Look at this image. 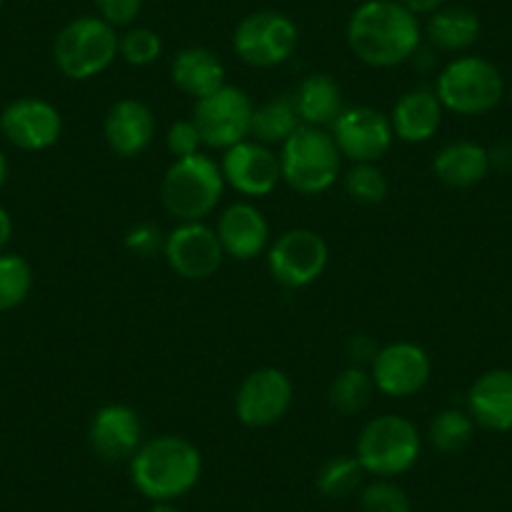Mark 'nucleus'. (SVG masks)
<instances>
[{
  "label": "nucleus",
  "instance_id": "4be33fe9",
  "mask_svg": "<svg viewBox=\"0 0 512 512\" xmlns=\"http://www.w3.org/2000/svg\"><path fill=\"white\" fill-rule=\"evenodd\" d=\"M171 81L181 93L201 101L226 86V68L214 51L191 46L176 53L171 61Z\"/></svg>",
  "mask_w": 512,
  "mask_h": 512
},
{
  "label": "nucleus",
  "instance_id": "7c9ffc66",
  "mask_svg": "<svg viewBox=\"0 0 512 512\" xmlns=\"http://www.w3.org/2000/svg\"><path fill=\"white\" fill-rule=\"evenodd\" d=\"M344 191L352 201L362 206H377L387 199V179L377 164H354L344 174Z\"/></svg>",
  "mask_w": 512,
  "mask_h": 512
},
{
  "label": "nucleus",
  "instance_id": "dca6fc26",
  "mask_svg": "<svg viewBox=\"0 0 512 512\" xmlns=\"http://www.w3.org/2000/svg\"><path fill=\"white\" fill-rule=\"evenodd\" d=\"M0 131L23 151H46L58 144L63 118L53 103L43 98H18L0 113Z\"/></svg>",
  "mask_w": 512,
  "mask_h": 512
},
{
  "label": "nucleus",
  "instance_id": "0eeeda50",
  "mask_svg": "<svg viewBox=\"0 0 512 512\" xmlns=\"http://www.w3.org/2000/svg\"><path fill=\"white\" fill-rule=\"evenodd\" d=\"M435 93L442 108L457 116H482L500 106L505 98V81L485 58L462 56L442 68Z\"/></svg>",
  "mask_w": 512,
  "mask_h": 512
},
{
  "label": "nucleus",
  "instance_id": "ea45409f",
  "mask_svg": "<svg viewBox=\"0 0 512 512\" xmlns=\"http://www.w3.org/2000/svg\"><path fill=\"white\" fill-rule=\"evenodd\" d=\"M13 236V221H11V214H8L3 206H0V254H3V249L8 246V241H11Z\"/></svg>",
  "mask_w": 512,
  "mask_h": 512
},
{
  "label": "nucleus",
  "instance_id": "c03bdc74",
  "mask_svg": "<svg viewBox=\"0 0 512 512\" xmlns=\"http://www.w3.org/2000/svg\"><path fill=\"white\" fill-rule=\"evenodd\" d=\"M510 98H512V93H510Z\"/></svg>",
  "mask_w": 512,
  "mask_h": 512
},
{
  "label": "nucleus",
  "instance_id": "a211bd4d",
  "mask_svg": "<svg viewBox=\"0 0 512 512\" xmlns=\"http://www.w3.org/2000/svg\"><path fill=\"white\" fill-rule=\"evenodd\" d=\"M103 136L113 154L121 159H136L149 149L156 136L154 111L139 98H121L108 108Z\"/></svg>",
  "mask_w": 512,
  "mask_h": 512
},
{
  "label": "nucleus",
  "instance_id": "4c0bfd02",
  "mask_svg": "<svg viewBox=\"0 0 512 512\" xmlns=\"http://www.w3.org/2000/svg\"><path fill=\"white\" fill-rule=\"evenodd\" d=\"M490 166L497 171H512V139L500 141V144L490 151Z\"/></svg>",
  "mask_w": 512,
  "mask_h": 512
},
{
  "label": "nucleus",
  "instance_id": "f704fd0d",
  "mask_svg": "<svg viewBox=\"0 0 512 512\" xmlns=\"http://www.w3.org/2000/svg\"><path fill=\"white\" fill-rule=\"evenodd\" d=\"M126 249L131 251V254L141 256V259H149V256H154L156 251L164 249V241L166 236L161 234V229L156 224H149V221H144V224H136L128 229L126 234Z\"/></svg>",
  "mask_w": 512,
  "mask_h": 512
},
{
  "label": "nucleus",
  "instance_id": "2eb2a0df",
  "mask_svg": "<svg viewBox=\"0 0 512 512\" xmlns=\"http://www.w3.org/2000/svg\"><path fill=\"white\" fill-rule=\"evenodd\" d=\"M224 181L241 196H269L282 181V161L259 141H241L224 151L221 159Z\"/></svg>",
  "mask_w": 512,
  "mask_h": 512
},
{
  "label": "nucleus",
  "instance_id": "e433bc0d",
  "mask_svg": "<svg viewBox=\"0 0 512 512\" xmlns=\"http://www.w3.org/2000/svg\"><path fill=\"white\" fill-rule=\"evenodd\" d=\"M347 352H349V357H352V362L357 364V367H362V364L374 362L379 347L372 342V337H367V334H357V337L349 339Z\"/></svg>",
  "mask_w": 512,
  "mask_h": 512
},
{
  "label": "nucleus",
  "instance_id": "58836bf2",
  "mask_svg": "<svg viewBox=\"0 0 512 512\" xmlns=\"http://www.w3.org/2000/svg\"><path fill=\"white\" fill-rule=\"evenodd\" d=\"M400 3L415 16H432V13L445 6V0H400Z\"/></svg>",
  "mask_w": 512,
  "mask_h": 512
},
{
  "label": "nucleus",
  "instance_id": "aec40b11",
  "mask_svg": "<svg viewBox=\"0 0 512 512\" xmlns=\"http://www.w3.org/2000/svg\"><path fill=\"white\" fill-rule=\"evenodd\" d=\"M467 412L485 430L512 432V369L480 374L467 392Z\"/></svg>",
  "mask_w": 512,
  "mask_h": 512
},
{
  "label": "nucleus",
  "instance_id": "9b49d317",
  "mask_svg": "<svg viewBox=\"0 0 512 512\" xmlns=\"http://www.w3.org/2000/svg\"><path fill=\"white\" fill-rule=\"evenodd\" d=\"M339 154L352 164H377L392 149L395 131L390 116L372 106H352L329 126Z\"/></svg>",
  "mask_w": 512,
  "mask_h": 512
},
{
  "label": "nucleus",
  "instance_id": "79ce46f5",
  "mask_svg": "<svg viewBox=\"0 0 512 512\" xmlns=\"http://www.w3.org/2000/svg\"><path fill=\"white\" fill-rule=\"evenodd\" d=\"M6 179H8V159L6 154L0 151V186L6 184Z\"/></svg>",
  "mask_w": 512,
  "mask_h": 512
},
{
  "label": "nucleus",
  "instance_id": "9d476101",
  "mask_svg": "<svg viewBox=\"0 0 512 512\" xmlns=\"http://www.w3.org/2000/svg\"><path fill=\"white\" fill-rule=\"evenodd\" d=\"M329 264V246L312 229L284 231L267 251V267L274 282L302 289L317 282Z\"/></svg>",
  "mask_w": 512,
  "mask_h": 512
},
{
  "label": "nucleus",
  "instance_id": "5701e85b",
  "mask_svg": "<svg viewBox=\"0 0 512 512\" xmlns=\"http://www.w3.org/2000/svg\"><path fill=\"white\" fill-rule=\"evenodd\" d=\"M490 151L475 141H452L437 151L432 171L452 189H470L490 174Z\"/></svg>",
  "mask_w": 512,
  "mask_h": 512
},
{
  "label": "nucleus",
  "instance_id": "f8f14e48",
  "mask_svg": "<svg viewBox=\"0 0 512 512\" xmlns=\"http://www.w3.org/2000/svg\"><path fill=\"white\" fill-rule=\"evenodd\" d=\"M294 384L282 369L262 367L246 374L234 397V410L241 425L262 430L272 427L289 412Z\"/></svg>",
  "mask_w": 512,
  "mask_h": 512
},
{
  "label": "nucleus",
  "instance_id": "1a4fd4ad",
  "mask_svg": "<svg viewBox=\"0 0 512 512\" xmlns=\"http://www.w3.org/2000/svg\"><path fill=\"white\" fill-rule=\"evenodd\" d=\"M254 103L241 88L224 86L194 106L191 121L199 128L201 141L209 149H231L251 136Z\"/></svg>",
  "mask_w": 512,
  "mask_h": 512
},
{
  "label": "nucleus",
  "instance_id": "20e7f679",
  "mask_svg": "<svg viewBox=\"0 0 512 512\" xmlns=\"http://www.w3.org/2000/svg\"><path fill=\"white\" fill-rule=\"evenodd\" d=\"M224 174L211 156L196 154L176 159L161 181V201L174 219L201 221L219 206L224 196Z\"/></svg>",
  "mask_w": 512,
  "mask_h": 512
},
{
  "label": "nucleus",
  "instance_id": "f257e3e1",
  "mask_svg": "<svg viewBox=\"0 0 512 512\" xmlns=\"http://www.w3.org/2000/svg\"><path fill=\"white\" fill-rule=\"evenodd\" d=\"M422 28L412 11L397 0H367L347 23V43L354 56L374 68H392L415 58Z\"/></svg>",
  "mask_w": 512,
  "mask_h": 512
},
{
  "label": "nucleus",
  "instance_id": "37998d69",
  "mask_svg": "<svg viewBox=\"0 0 512 512\" xmlns=\"http://www.w3.org/2000/svg\"><path fill=\"white\" fill-rule=\"evenodd\" d=\"M0 8H3V0H0Z\"/></svg>",
  "mask_w": 512,
  "mask_h": 512
},
{
  "label": "nucleus",
  "instance_id": "f3484780",
  "mask_svg": "<svg viewBox=\"0 0 512 512\" xmlns=\"http://www.w3.org/2000/svg\"><path fill=\"white\" fill-rule=\"evenodd\" d=\"M88 445L103 462H131L144 445V427L139 415L126 405H106L88 425Z\"/></svg>",
  "mask_w": 512,
  "mask_h": 512
},
{
  "label": "nucleus",
  "instance_id": "473e14b6",
  "mask_svg": "<svg viewBox=\"0 0 512 512\" xmlns=\"http://www.w3.org/2000/svg\"><path fill=\"white\" fill-rule=\"evenodd\" d=\"M161 51H164V46H161L159 33L151 31V28H128L118 38V56L128 66H151L161 56Z\"/></svg>",
  "mask_w": 512,
  "mask_h": 512
},
{
  "label": "nucleus",
  "instance_id": "393cba45",
  "mask_svg": "<svg viewBox=\"0 0 512 512\" xmlns=\"http://www.w3.org/2000/svg\"><path fill=\"white\" fill-rule=\"evenodd\" d=\"M480 18L465 6H442L427 21V41L447 53L467 51L480 38Z\"/></svg>",
  "mask_w": 512,
  "mask_h": 512
},
{
  "label": "nucleus",
  "instance_id": "c85d7f7f",
  "mask_svg": "<svg viewBox=\"0 0 512 512\" xmlns=\"http://www.w3.org/2000/svg\"><path fill=\"white\" fill-rule=\"evenodd\" d=\"M33 289L31 264L18 254H0V312L21 307Z\"/></svg>",
  "mask_w": 512,
  "mask_h": 512
},
{
  "label": "nucleus",
  "instance_id": "b1692460",
  "mask_svg": "<svg viewBox=\"0 0 512 512\" xmlns=\"http://www.w3.org/2000/svg\"><path fill=\"white\" fill-rule=\"evenodd\" d=\"M292 98L304 126L327 128L344 111L342 86L329 73H312L304 78Z\"/></svg>",
  "mask_w": 512,
  "mask_h": 512
},
{
  "label": "nucleus",
  "instance_id": "4468645a",
  "mask_svg": "<svg viewBox=\"0 0 512 512\" xmlns=\"http://www.w3.org/2000/svg\"><path fill=\"white\" fill-rule=\"evenodd\" d=\"M369 374L382 395L395 400L412 397L425 390V384L430 382V354L415 342H392L379 349Z\"/></svg>",
  "mask_w": 512,
  "mask_h": 512
},
{
  "label": "nucleus",
  "instance_id": "423d86ee",
  "mask_svg": "<svg viewBox=\"0 0 512 512\" xmlns=\"http://www.w3.org/2000/svg\"><path fill=\"white\" fill-rule=\"evenodd\" d=\"M118 56L116 28L103 18L83 16L61 28L53 43V61L71 81H91L111 68Z\"/></svg>",
  "mask_w": 512,
  "mask_h": 512
},
{
  "label": "nucleus",
  "instance_id": "f03ea898",
  "mask_svg": "<svg viewBox=\"0 0 512 512\" xmlns=\"http://www.w3.org/2000/svg\"><path fill=\"white\" fill-rule=\"evenodd\" d=\"M131 482L151 502H174L201 480V452L179 435H159L144 442L128 462Z\"/></svg>",
  "mask_w": 512,
  "mask_h": 512
},
{
  "label": "nucleus",
  "instance_id": "2f4dec72",
  "mask_svg": "<svg viewBox=\"0 0 512 512\" xmlns=\"http://www.w3.org/2000/svg\"><path fill=\"white\" fill-rule=\"evenodd\" d=\"M359 510L362 512H412V502L407 492L392 480L377 477L369 482L359 495Z\"/></svg>",
  "mask_w": 512,
  "mask_h": 512
},
{
  "label": "nucleus",
  "instance_id": "39448f33",
  "mask_svg": "<svg viewBox=\"0 0 512 512\" xmlns=\"http://www.w3.org/2000/svg\"><path fill=\"white\" fill-rule=\"evenodd\" d=\"M420 452L422 437L415 422L402 415H382L362 427L354 457L367 475L390 480L412 470L420 460Z\"/></svg>",
  "mask_w": 512,
  "mask_h": 512
},
{
  "label": "nucleus",
  "instance_id": "412c9836",
  "mask_svg": "<svg viewBox=\"0 0 512 512\" xmlns=\"http://www.w3.org/2000/svg\"><path fill=\"white\" fill-rule=\"evenodd\" d=\"M442 111L445 108H442L435 88H412L395 103L390 113L395 139L405 141V144H425L437 134Z\"/></svg>",
  "mask_w": 512,
  "mask_h": 512
},
{
  "label": "nucleus",
  "instance_id": "c9c22d12",
  "mask_svg": "<svg viewBox=\"0 0 512 512\" xmlns=\"http://www.w3.org/2000/svg\"><path fill=\"white\" fill-rule=\"evenodd\" d=\"M144 0H96V8L108 26H131L139 18Z\"/></svg>",
  "mask_w": 512,
  "mask_h": 512
},
{
  "label": "nucleus",
  "instance_id": "7ed1b4c3",
  "mask_svg": "<svg viewBox=\"0 0 512 512\" xmlns=\"http://www.w3.org/2000/svg\"><path fill=\"white\" fill-rule=\"evenodd\" d=\"M282 181L304 196H317L332 189L342 169V154L332 134L317 126H299L282 144Z\"/></svg>",
  "mask_w": 512,
  "mask_h": 512
},
{
  "label": "nucleus",
  "instance_id": "6e6552de",
  "mask_svg": "<svg viewBox=\"0 0 512 512\" xmlns=\"http://www.w3.org/2000/svg\"><path fill=\"white\" fill-rule=\"evenodd\" d=\"M297 43V23L279 11L249 13L234 31L236 56L254 68L282 66L294 56Z\"/></svg>",
  "mask_w": 512,
  "mask_h": 512
},
{
  "label": "nucleus",
  "instance_id": "a878e982",
  "mask_svg": "<svg viewBox=\"0 0 512 512\" xmlns=\"http://www.w3.org/2000/svg\"><path fill=\"white\" fill-rule=\"evenodd\" d=\"M302 126L292 96H279L254 108L251 116V136L264 146H282L289 136Z\"/></svg>",
  "mask_w": 512,
  "mask_h": 512
},
{
  "label": "nucleus",
  "instance_id": "6ab92c4d",
  "mask_svg": "<svg viewBox=\"0 0 512 512\" xmlns=\"http://www.w3.org/2000/svg\"><path fill=\"white\" fill-rule=\"evenodd\" d=\"M216 236L226 256L236 262H251L269 246V221L254 204L239 201L219 216Z\"/></svg>",
  "mask_w": 512,
  "mask_h": 512
},
{
  "label": "nucleus",
  "instance_id": "a19ab883",
  "mask_svg": "<svg viewBox=\"0 0 512 512\" xmlns=\"http://www.w3.org/2000/svg\"><path fill=\"white\" fill-rule=\"evenodd\" d=\"M149 512H181V510L174 505V502H154V507H151Z\"/></svg>",
  "mask_w": 512,
  "mask_h": 512
},
{
  "label": "nucleus",
  "instance_id": "ddd939ff",
  "mask_svg": "<svg viewBox=\"0 0 512 512\" xmlns=\"http://www.w3.org/2000/svg\"><path fill=\"white\" fill-rule=\"evenodd\" d=\"M164 256L181 279L201 282L219 272L226 254L216 229L206 226L204 221H181L166 234Z\"/></svg>",
  "mask_w": 512,
  "mask_h": 512
},
{
  "label": "nucleus",
  "instance_id": "c756f323",
  "mask_svg": "<svg viewBox=\"0 0 512 512\" xmlns=\"http://www.w3.org/2000/svg\"><path fill=\"white\" fill-rule=\"evenodd\" d=\"M362 465H359L357 457L339 455L332 457L322 465V470L317 472V490L324 497H347L362 485Z\"/></svg>",
  "mask_w": 512,
  "mask_h": 512
},
{
  "label": "nucleus",
  "instance_id": "cd10ccee",
  "mask_svg": "<svg viewBox=\"0 0 512 512\" xmlns=\"http://www.w3.org/2000/svg\"><path fill=\"white\" fill-rule=\"evenodd\" d=\"M472 435H475V420L470 417V412L462 410L437 412L430 422V432H427L430 445L445 455L465 450L472 442Z\"/></svg>",
  "mask_w": 512,
  "mask_h": 512
},
{
  "label": "nucleus",
  "instance_id": "bb28decb",
  "mask_svg": "<svg viewBox=\"0 0 512 512\" xmlns=\"http://www.w3.org/2000/svg\"><path fill=\"white\" fill-rule=\"evenodd\" d=\"M374 390L377 387H374L372 374L364 367L352 364V367L342 369L332 379L327 397L332 410H337L339 415H357V412H362L372 402Z\"/></svg>",
  "mask_w": 512,
  "mask_h": 512
},
{
  "label": "nucleus",
  "instance_id": "72a5a7b5",
  "mask_svg": "<svg viewBox=\"0 0 512 512\" xmlns=\"http://www.w3.org/2000/svg\"><path fill=\"white\" fill-rule=\"evenodd\" d=\"M201 146H204V141H201L199 128H196V123L191 118L189 121L171 123L169 131H166V149L174 156V161L201 154Z\"/></svg>",
  "mask_w": 512,
  "mask_h": 512
}]
</instances>
